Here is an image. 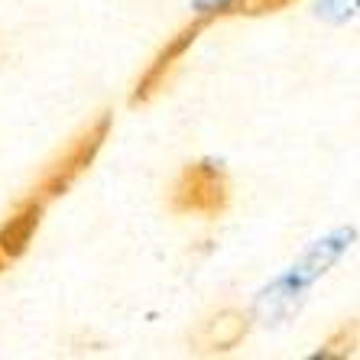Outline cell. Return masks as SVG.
Instances as JSON below:
<instances>
[{
	"instance_id": "obj_1",
	"label": "cell",
	"mask_w": 360,
	"mask_h": 360,
	"mask_svg": "<svg viewBox=\"0 0 360 360\" xmlns=\"http://www.w3.org/2000/svg\"><path fill=\"white\" fill-rule=\"evenodd\" d=\"M108 134H110V114L104 110V114H98L91 124L82 127V130L68 140V146L46 166V172L39 176V182L33 185L30 195L39 198L42 205H49L52 198L65 195L68 188L91 169V162L98 160V153L104 150V143H108Z\"/></svg>"
},
{
	"instance_id": "obj_2",
	"label": "cell",
	"mask_w": 360,
	"mask_h": 360,
	"mask_svg": "<svg viewBox=\"0 0 360 360\" xmlns=\"http://www.w3.org/2000/svg\"><path fill=\"white\" fill-rule=\"evenodd\" d=\"M169 208L176 214H201V218H221L231 208V179L211 160H198L179 172L169 192Z\"/></svg>"
},
{
	"instance_id": "obj_3",
	"label": "cell",
	"mask_w": 360,
	"mask_h": 360,
	"mask_svg": "<svg viewBox=\"0 0 360 360\" xmlns=\"http://www.w3.org/2000/svg\"><path fill=\"white\" fill-rule=\"evenodd\" d=\"M351 240H354V227H347V231H335V234H328L325 240L311 243L309 250H305V257H302L283 279H276L273 289H266V295H263V309L273 311V315H285V311L302 299V292H305V289H309V285L315 283V279H319L344 250H347V243Z\"/></svg>"
},
{
	"instance_id": "obj_4",
	"label": "cell",
	"mask_w": 360,
	"mask_h": 360,
	"mask_svg": "<svg viewBox=\"0 0 360 360\" xmlns=\"http://www.w3.org/2000/svg\"><path fill=\"white\" fill-rule=\"evenodd\" d=\"M214 13H201V17H195L192 23H185L182 30H179L176 36H169L166 42H162V49L153 56V62L146 68H143V75L136 78L134 91H130V108H140V104H150L156 94L162 91L169 84V78L176 75L179 62H182V56L195 46V39H198L205 30H208L211 23H214Z\"/></svg>"
},
{
	"instance_id": "obj_5",
	"label": "cell",
	"mask_w": 360,
	"mask_h": 360,
	"mask_svg": "<svg viewBox=\"0 0 360 360\" xmlns=\"http://www.w3.org/2000/svg\"><path fill=\"white\" fill-rule=\"evenodd\" d=\"M42 211H46V205L39 198H33V195H26L17 208L10 211V218L0 224V263L4 266H10L30 250V243H33L36 231H39Z\"/></svg>"
},
{
	"instance_id": "obj_6",
	"label": "cell",
	"mask_w": 360,
	"mask_h": 360,
	"mask_svg": "<svg viewBox=\"0 0 360 360\" xmlns=\"http://www.w3.org/2000/svg\"><path fill=\"white\" fill-rule=\"evenodd\" d=\"M247 331H250V315H247V311H237V309H224V311H218V315H211V319L198 328V335H195V341H192V351L201 354V357L227 354L247 338Z\"/></svg>"
},
{
	"instance_id": "obj_7",
	"label": "cell",
	"mask_w": 360,
	"mask_h": 360,
	"mask_svg": "<svg viewBox=\"0 0 360 360\" xmlns=\"http://www.w3.org/2000/svg\"><path fill=\"white\" fill-rule=\"evenodd\" d=\"M354 354H357V321H347L328 338L325 347L315 357H354Z\"/></svg>"
},
{
	"instance_id": "obj_8",
	"label": "cell",
	"mask_w": 360,
	"mask_h": 360,
	"mask_svg": "<svg viewBox=\"0 0 360 360\" xmlns=\"http://www.w3.org/2000/svg\"><path fill=\"white\" fill-rule=\"evenodd\" d=\"M289 0H231L227 13H240V17H263V13H276Z\"/></svg>"
},
{
	"instance_id": "obj_9",
	"label": "cell",
	"mask_w": 360,
	"mask_h": 360,
	"mask_svg": "<svg viewBox=\"0 0 360 360\" xmlns=\"http://www.w3.org/2000/svg\"><path fill=\"white\" fill-rule=\"evenodd\" d=\"M354 7H357V0H319V13L325 20H335V23L354 17Z\"/></svg>"
}]
</instances>
